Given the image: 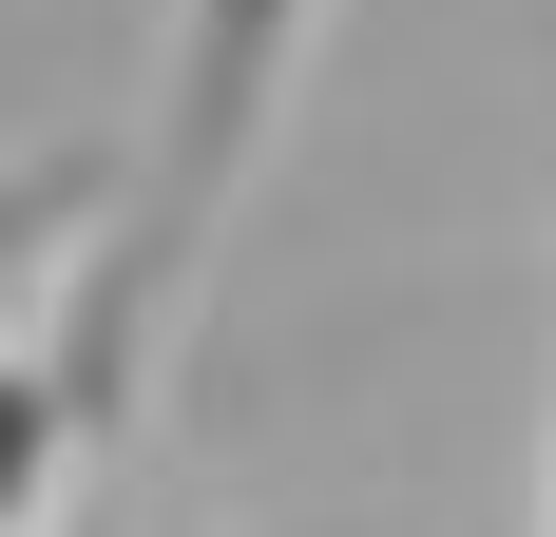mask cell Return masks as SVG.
<instances>
[{
  "mask_svg": "<svg viewBox=\"0 0 556 537\" xmlns=\"http://www.w3.org/2000/svg\"><path fill=\"white\" fill-rule=\"evenodd\" d=\"M307 39H327V0H173V58H154V154H135V192H115L97 230H77V288H97L115 326H154L212 288L230 212H250V173H269L288 135V77H307Z\"/></svg>",
  "mask_w": 556,
  "mask_h": 537,
  "instance_id": "obj_1",
  "label": "cell"
},
{
  "mask_svg": "<svg viewBox=\"0 0 556 537\" xmlns=\"http://www.w3.org/2000/svg\"><path fill=\"white\" fill-rule=\"evenodd\" d=\"M135 384H154V365H135V346H97L77 308L0 346V537H39V519H58V480L135 423Z\"/></svg>",
  "mask_w": 556,
  "mask_h": 537,
  "instance_id": "obj_2",
  "label": "cell"
},
{
  "mask_svg": "<svg viewBox=\"0 0 556 537\" xmlns=\"http://www.w3.org/2000/svg\"><path fill=\"white\" fill-rule=\"evenodd\" d=\"M115 212V173L97 154H39V173H0V326H20V288L39 268H77V230Z\"/></svg>",
  "mask_w": 556,
  "mask_h": 537,
  "instance_id": "obj_3",
  "label": "cell"
}]
</instances>
